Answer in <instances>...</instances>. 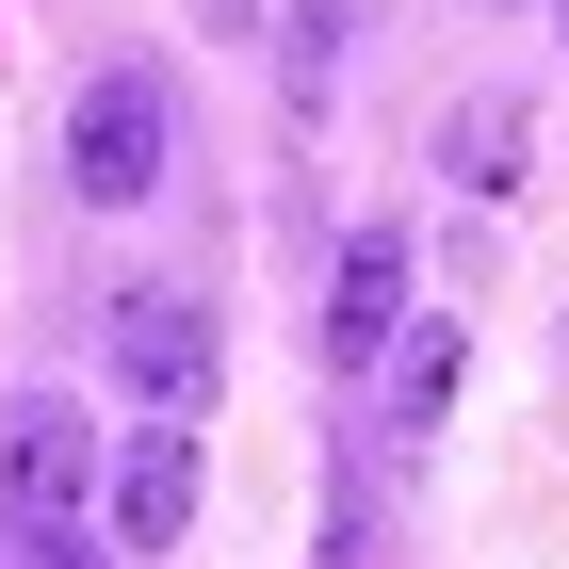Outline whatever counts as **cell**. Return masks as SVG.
<instances>
[{
    "label": "cell",
    "mask_w": 569,
    "mask_h": 569,
    "mask_svg": "<svg viewBox=\"0 0 569 569\" xmlns=\"http://www.w3.org/2000/svg\"><path fill=\"white\" fill-rule=\"evenodd\" d=\"M439 407H456V326H407V358H391V423L423 439Z\"/></svg>",
    "instance_id": "8"
},
{
    "label": "cell",
    "mask_w": 569,
    "mask_h": 569,
    "mask_svg": "<svg viewBox=\"0 0 569 569\" xmlns=\"http://www.w3.org/2000/svg\"><path fill=\"white\" fill-rule=\"evenodd\" d=\"M342 33H358V0H277V66H293V98L342 82Z\"/></svg>",
    "instance_id": "7"
},
{
    "label": "cell",
    "mask_w": 569,
    "mask_h": 569,
    "mask_svg": "<svg viewBox=\"0 0 569 569\" xmlns=\"http://www.w3.org/2000/svg\"><path fill=\"white\" fill-rule=\"evenodd\" d=\"M439 179H456V196H521V179H537V114L505 82L456 98V114H439Z\"/></svg>",
    "instance_id": "6"
},
{
    "label": "cell",
    "mask_w": 569,
    "mask_h": 569,
    "mask_svg": "<svg viewBox=\"0 0 569 569\" xmlns=\"http://www.w3.org/2000/svg\"><path fill=\"white\" fill-rule=\"evenodd\" d=\"M98 407H66V391H33V407H0V505L17 521H98Z\"/></svg>",
    "instance_id": "3"
},
{
    "label": "cell",
    "mask_w": 569,
    "mask_h": 569,
    "mask_svg": "<svg viewBox=\"0 0 569 569\" xmlns=\"http://www.w3.org/2000/svg\"><path fill=\"white\" fill-rule=\"evenodd\" d=\"M98 358H114V407H131V423H196L212 375H228V326H212L196 277H131L114 326H98Z\"/></svg>",
    "instance_id": "1"
},
{
    "label": "cell",
    "mask_w": 569,
    "mask_h": 569,
    "mask_svg": "<svg viewBox=\"0 0 569 569\" xmlns=\"http://www.w3.org/2000/svg\"><path fill=\"white\" fill-rule=\"evenodd\" d=\"M391 326H407V228L375 212V228H342V261H326V358H342V375H375V358H391Z\"/></svg>",
    "instance_id": "5"
},
{
    "label": "cell",
    "mask_w": 569,
    "mask_h": 569,
    "mask_svg": "<svg viewBox=\"0 0 569 569\" xmlns=\"http://www.w3.org/2000/svg\"><path fill=\"white\" fill-rule=\"evenodd\" d=\"M0 569H114V537H98V521H17Z\"/></svg>",
    "instance_id": "9"
},
{
    "label": "cell",
    "mask_w": 569,
    "mask_h": 569,
    "mask_svg": "<svg viewBox=\"0 0 569 569\" xmlns=\"http://www.w3.org/2000/svg\"><path fill=\"white\" fill-rule=\"evenodd\" d=\"M163 163H179V98L147 66H98L66 98V196L82 212H131V196H163Z\"/></svg>",
    "instance_id": "2"
},
{
    "label": "cell",
    "mask_w": 569,
    "mask_h": 569,
    "mask_svg": "<svg viewBox=\"0 0 569 569\" xmlns=\"http://www.w3.org/2000/svg\"><path fill=\"white\" fill-rule=\"evenodd\" d=\"M196 17H212V33H244V49L277 33V0H196Z\"/></svg>",
    "instance_id": "10"
},
{
    "label": "cell",
    "mask_w": 569,
    "mask_h": 569,
    "mask_svg": "<svg viewBox=\"0 0 569 569\" xmlns=\"http://www.w3.org/2000/svg\"><path fill=\"white\" fill-rule=\"evenodd\" d=\"M98 537H114V553H179V537H196V423H131V439H114Z\"/></svg>",
    "instance_id": "4"
}]
</instances>
